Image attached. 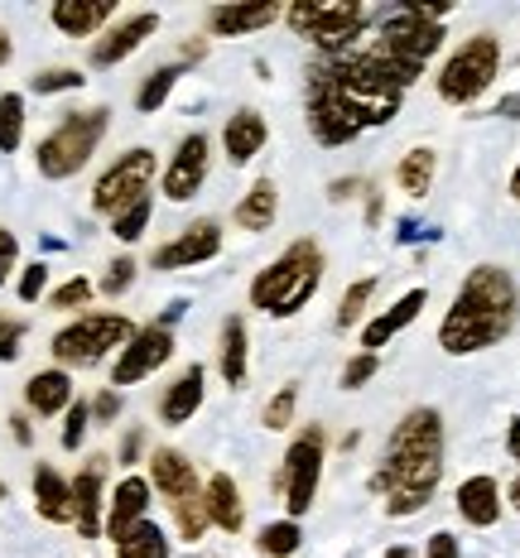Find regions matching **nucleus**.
I'll use <instances>...</instances> for the list:
<instances>
[{"instance_id": "1", "label": "nucleus", "mask_w": 520, "mask_h": 558, "mask_svg": "<svg viewBox=\"0 0 520 558\" xmlns=\"http://www.w3.org/2000/svg\"><path fill=\"white\" fill-rule=\"evenodd\" d=\"M444 458H448V434L444 414L434 404H414L410 414L396 424L386 444V458L372 472V492L386 496V515L404 520L420 515L434 501L438 482H444Z\"/></svg>"}, {"instance_id": "2", "label": "nucleus", "mask_w": 520, "mask_h": 558, "mask_svg": "<svg viewBox=\"0 0 520 558\" xmlns=\"http://www.w3.org/2000/svg\"><path fill=\"white\" fill-rule=\"evenodd\" d=\"M516 318H520V289H516L511 270H501V265H477V270H468V279L458 284L454 308L438 323V347H444L448 356L487 352V347L511 337Z\"/></svg>"}, {"instance_id": "3", "label": "nucleus", "mask_w": 520, "mask_h": 558, "mask_svg": "<svg viewBox=\"0 0 520 558\" xmlns=\"http://www.w3.org/2000/svg\"><path fill=\"white\" fill-rule=\"evenodd\" d=\"M318 284H323V246L299 236L294 246H285L251 279V308L270 313V318H294V313L314 299Z\"/></svg>"}, {"instance_id": "4", "label": "nucleus", "mask_w": 520, "mask_h": 558, "mask_svg": "<svg viewBox=\"0 0 520 558\" xmlns=\"http://www.w3.org/2000/svg\"><path fill=\"white\" fill-rule=\"evenodd\" d=\"M501 77V39L492 34H472L462 39L454 53L444 58L434 77V92L448 101V107H472L477 97H487V87Z\"/></svg>"}, {"instance_id": "5", "label": "nucleus", "mask_w": 520, "mask_h": 558, "mask_svg": "<svg viewBox=\"0 0 520 558\" xmlns=\"http://www.w3.org/2000/svg\"><path fill=\"white\" fill-rule=\"evenodd\" d=\"M454 15V5H390L372 15V25L380 29V49L404 58V63H430L444 49V20Z\"/></svg>"}, {"instance_id": "6", "label": "nucleus", "mask_w": 520, "mask_h": 558, "mask_svg": "<svg viewBox=\"0 0 520 558\" xmlns=\"http://www.w3.org/2000/svg\"><path fill=\"white\" fill-rule=\"evenodd\" d=\"M111 125L107 107H87V111H68L49 135L39 140V173L44 179H73L77 169H87V159L97 155L101 135Z\"/></svg>"}, {"instance_id": "7", "label": "nucleus", "mask_w": 520, "mask_h": 558, "mask_svg": "<svg viewBox=\"0 0 520 558\" xmlns=\"http://www.w3.org/2000/svg\"><path fill=\"white\" fill-rule=\"evenodd\" d=\"M323 462H328V428L323 424H304L294 434V444L285 448V468H280V496L289 520L309 515L318 501V482H323Z\"/></svg>"}, {"instance_id": "8", "label": "nucleus", "mask_w": 520, "mask_h": 558, "mask_svg": "<svg viewBox=\"0 0 520 558\" xmlns=\"http://www.w3.org/2000/svg\"><path fill=\"white\" fill-rule=\"evenodd\" d=\"M285 20H289V29H299L314 49L323 53H347L352 49V39H362L366 29H372V10L366 5H356V0H323V5H289L285 10Z\"/></svg>"}, {"instance_id": "9", "label": "nucleus", "mask_w": 520, "mask_h": 558, "mask_svg": "<svg viewBox=\"0 0 520 558\" xmlns=\"http://www.w3.org/2000/svg\"><path fill=\"white\" fill-rule=\"evenodd\" d=\"M141 332L125 313H83L53 337V356L63 366H97L107 352H121Z\"/></svg>"}, {"instance_id": "10", "label": "nucleus", "mask_w": 520, "mask_h": 558, "mask_svg": "<svg viewBox=\"0 0 520 558\" xmlns=\"http://www.w3.org/2000/svg\"><path fill=\"white\" fill-rule=\"evenodd\" d=\"M155 169H159L155 149H125V155L97 179V189H92V207H97V213H107V217L125 213V207L141 203V197L149 193Z\"/></svg>"}, {"instance_id": "11", "label": "nucleus", "mask_w": 520, "mask_h": 558, "mask_svg": "<svg viewBox=\"0 0 520 558\" xmlns=\"http://www.w3.org/2000/svg\"><path fill=\"white\" fill-rule=\"evenodd\" d=\"M169 356H173V332L159 328V323H149V328H141L121 347V356H116V366H111V386L121 390V386H135V380L155 376Z\"/></svg>"}, {"instance_id": "12", "label": "nucleus", "mask_w": 520, "mask_h": 558, "mask_svg": "<svg viewBox=\"0 0 520 558\" xmlns=\"http://www.w3.org/2000/svg\"><path fill=\"white\" fill-rule=\"evenodd\" d=\"M217 255H222V227L213 217H203V222L183 227L173 241H165V246L149 255V265L155 270H189V265H207Z\"/></svg>"}, {"instance_id": "13", "label": "nucleus", "mask_w": 520, "mask_h": 558, "mask_svg": "<svg viewBox=\"0 0 520 558\" xmlns=\"http://www.w3.org/2000/svg\"><path fill=\"white\" fill-rule=\"evenodd\" d=\"M207 135L193 131L179 140V149H173L169 169H165V197L169 203H189V197H198L203 179H207Z\"/></svg>"}, {"instance_id": "14", "label": "nucleus", "mask_w": 520, "mask_h": 558, "mask_svg": "<svg viewBox=\"0 0 520 558\" xmlns=\"http://www.w3.org/2000/svg\"><path fill=\"white\" fill-rule=\"evenodd\" d=\"M155 29H159V15H155V10H141V15H131V20H121V25H111L97 44H92V68H116L121 58H131L135 49H141V44H145Z\"/></svg>"}, {"instance_id": "15", "label": "nucleus", "mask_w": 520, "mask_h": 558, "mask_svg": "<svg viewBox=\"0 0 520 558\" xmlns=\"http://www.w3.org/2000/svg\"><path fill=\"white\" fill-rule=\"evenodd\" d=\"M101 482H107V458H87V468L73 476V525L83 539L101 534Z\"/></svg>"}, {"instance_id": "16", "label": "nucleus", "mask_w": 520, "mask_h": 558, "mask_svg": "<svg viewBox=\"0 0 520 558\" xmlns=\"http://www.w3.org/2000/svg\"><path fill=\"white\" fill-rule=\"evenodd\" d=\"M424 304H430V289L420 284V289H410V294H400L386 313H376L372 323H362V352H376V347H386L390 337H400L424 313Z\"/></svg>"}, {"instance_id": "17", "label": "nucleus", "mask_w": 520, "mask_h": 558, "mask_svg": "<svg viewBox=\"0 0 520 558\" xmlns=\"http://www.w3.org/2000/svg\"><path fill=\"white\" fill-rule=\"evenodd\" d=\"M275 20H285V10L275 0H246V5H217L207 15V29L217 39H241V34H256L265 25H275Z\"/></svg>"}, {"instance_id": "18", "label": "nucleus", "mask_w": 520, "mask_h": 558, "mask_svg": "<svg viewBox=\"0 0 520 558\" xmlns=\"http://www.w3.org/2000/svg\"><path fill=\"white\" fill-rule=\"evenodd\" d=\"M145 510H149V482H145V476H125V482L111 492V510H107V520H101L107 539L121 544L125 534L145 520Z\"/></svg>"}, {"instance_id": "19", "label": "nucleus", "mask_w": 520, "mask_h": 558, "mask_svg": "<svg viewBox=\"0 0 520 558\" xmlns=\"http://www.w3.org/2000/svg\"><path fill=\"white\" fill-rule=\"evenodd\" d=\"M265 140H270V125H265L261 111L241 107V111L227 116V125H222V149H227L231 165H251V159H256L261 149H265Z\"/></svg>"}, {"instance_id": "20", "label": "nucleus", "mask_w": 520, "mask_h": 558, "mask_svg": "<svg viewBox=\"0 0 520 558\" xmlns=\"http://www.w3.org/2000/svg\"><path fill=\"white\" fill-rule=\"evenodd\" d=\"M149 492H165V501H183V496L203 492L198 486V472H193V462L183 458V452L173 448H159L155 458H149Z\"/></svg>"}, {"instance_id": "21", "label": "nucleus", "mask_w": 520, "mask_h": 558, "mask_svg": "<svg viewBox=\"0 0 520 558\" xmlns=\"http://www.w3.org/2000/svg\"><path fill=\"white\" fill-rule=\"evenodd\" d=\"M458 515L468 520L472 530H492L496 520H501V486H496V476H468V482L458 486Z\"/></svg>"}, {"instance_id": "22", "label": "nucleus", "mask_w": 520, "mask_h": 558, "mask_svg": "<svg viewBox=\"0 0 520 558\" xmlns=\"http://www.w3.org/2000/svg\"><path fill=\"white\" fill-rule=\"evenodd\" d=\"M203 506H207V525H217V530H227V534H241V525H246V501H241V486L231 482L227 472L207 476Z\"/></svg>"}, {"instance_id": "23", "label": "nucleus", "mask_w": 520, "mask_h": 558, "mask_svg": "<svg viewBox=\"0 0 520 558\" xmlns=\"http://www.w3.org/2000/svg\"><path fill=\"white\" fill-rule=\"evenodd\" d=\"M203 380H207V371L203 366H189L165 395H159V418H165L169 428L189 424V418L203 410Z\"/></svg>"}, {"instance_id": "24", "label": "nucleus", "mask_w": 520, "mask_h": 558, "mask_svg": "<svg viewBox=\"0 0 520 558\" xmlns=\"http://www.w3.org/2000/svg\"><path fill=\"white\" fill-rule=\"evenodd\" d=\"M111 15H116V0H58L53 5V25L68 39H92Z\"/></svg>"}, {"instance_id": "25", "label": "nucleus", "mask_w": 520, "mask_h": 558, "mask_svg": "<svg viewBox=\"0 0 520 558\" xmlns=\"http://www.w3.org/2000/svg\"><path fill=\"white\" fill-rule=\"evenodd\" d=\"M34 501H39V515L49 520V525H73V486H68L49 462L34 468Z\"/></svg>"}, {"instance_id": "26", "label": "nucleus", "mask_w": 520, "mask_h": 558, "mask_svg": "<svg viewBox=\"0 0 520 558\" xmlns=\"http://www.w3.org/2000/svg\"><path fill=\"white\" fill-rule=\"evenodd\" d=\"M275 213H280V189H275V179H256L246 189V197L237 203L231 222H237L241 231H270L275 227Z\"/></svg>"}, {"instance_id": "27", "label": "nucleus", "mask_w": 520, "mask_h": 558, "mask_svg": "<svg viewBox=\"0 0 520 558\" xmlns=\"http://www.w3.org/2000/svg\"><path fill=\"white\" fill-rule=\"evenodd\" d=\"M309 131H314V140L323 149H338V145H352L356 140V131H352V121L332 107L323 92H314L309 87Z\"/></svg>"}, {"instance_id": "28", "label": "nucleus", "mask_w": 520, "mask_h": 558, "mask_svg": "<svg viewBox=\"0 0 520 558\" xmlns=\"http://www.w3.org/2000/svg\"><path fill=\"white\" fill-rule=\"evenodd\" d=\"M25 400H29V410L34 414H63L68 404H73V380H68V371L63 366H53V371H39V376H29V386H25Z\"/></svg>"}, {"instance_id": "29", "label": "nucleus", "mask_w": 520, "mask_h": 558, "mask_svg": "<svg viewBox=\"0 0 520 558\" xmlns=\"http://www.w3.org/2000/svg\"><path fill=\"white\" fill-rule=\"evenodd\" d=\"M246 356H251V342H246V318H231L222 323V380L227 386H246Z\"/></svg>"}, {"instance_id": "30", "label": "nucleus", "mask_w": 520, "mask_h": 558, "mask_svg": "<svg viewBox=\"0 0 520 558\" xmlns=\"http://www.w3.org/2000/svg\"><path fill=\"white\" fill-rule=\"evenodd\" d=\"M434 173H438V155L430 145H420V149H410V155L396 165V183H400V193L424 197L434 189Z\"/></svg>"}, {"instance_id": "31", "label": "nucleus", "mask_w": 520, "mask_h": 558, "mask_svg": "<svg viewBox=\"0 0 520 558\" xmlns=\"http://www.w3.org/2000/svg\"><path fill=\"white\" fill-rule=\"evenodd\" d=\"M376 289H380V279L376 275H366V279H352L347 284V294H342V304H338V328L347 332V328H362V318L372 313V299H376Z\"/></svg>"}, {"instance_id": "32", "label": "nucleus", "mask_w": 520, "mask_h": 558, "mask_svg": "<svg viewBox=\"0 0 520 558\" xmlns=\"http://www.w3.org/2000/svg\"><path fill=\"white\" fill-rule=\"evenodd\" d=\"M116 558H169V534L155 525V520H141L121 544H116Z\"/></svg>"}, {"instance_id": "33", "label": "nucleus", "mask_w": 520, "mask_h": 558, "mask_svg": "<svg viewBox=\"0 0 520 558\" xmlns=\"http://www.w3.org/2000/svg\"><path fill=\"white\" fill-rule=\"evenodd\" d=\"M299 544H304V530H299V520H270V525H261L256 534V549L265 558H294Z\"/></svg>"}, {"instance_id": "34", "label": "nucleus", "mask_w": 520, "mask_h": 558, "mask_svg": "<svg viewBox=\"0 0 520 558\" xmlns=\"http://www.w3.org/2000/svg\"><path fill=\"white\" fill-rule=\"evenodd\" d=\"M179 77H183V63H165V68H155V73L141 83V92H135V107H141L145 116L149 111H159L169 101V92L179 87Z\"/></svg>"}, {"instance_id": "35", "label": "nucleus", "mask_w": 520, "mask_h": 558, "mask_svg": "<svg viewBox=\"0 0 520 558\" xmlns=\"http://www.w3.org/2000/svg\"><path fill=\"white\" fill-rule=\"evenodd\" d=\"M20 140H25V97L0 92V155H15Z\"/></svg>"}, {"instance_id": "36", "label": "nucleus", "mask_w": 520, "mask_h": 558, "mask_svg": "<svg viewBox=\"0 0 520 558\" xmlns=\"http://www.w3.org/2000/svg\"><path fill=\"white\" fill-rule=\"evenodd\" d=\"M294 410H299V386L289 380V386H280L265 400V410H261V424L270 428V434H285L289 424H294Z\"/></svg>"}, {"instance_id": "37", "label": "nucleus", "mask_w": 520, "mask_h": 558, "mask_svg": "<svg viewBox=\"0 0 520 558\" xmlns=\"http://www.w3.org/2000/svg\"><path fill=\"white\" fill-rule=\"evenodd\" d=\"M173 520H179V539L183 544H198L203 530H207V506H203V492L183 496V501H173Z\"/></svg>"}, {"instance_id": "38", "label": "nucleus", "mask_w": 520, "mask_h": 558, "mask_svg": "<svg viewBox=\"0 0 520 558\" xmlns=\"http://www.w3.org/2000/svg\"><path fill=\"white\" fill-rule=\"evenodd\" d=\"M149 213H155V197H141V203H131L125 207V213H116L111 217V236L116 241H125V246H131V241H141L145 236V227H149Z\"/></svg>"}, {"instance_id": "39", "label": "nucleus", "mask_w": 520, "mask_h": 558, "mask_svg": "<svg viewBox=\"0 0 520 558\" xmlns=\"http://www.w3.org/2000/svg\"><path fill=\"white\" fill-rule=\"evenodd\" d=\"M376 371H380V356H376V352H356V356H347L338 386H342V390H362V386H372Z\"/></svg>"}, {"instance_id": "40", "label": "nucleus", "mask_w": 520, "mask_h": 558, "mask_svg": "<svg viewBox=\"0 0 520 558\" xmlns=\"http://www.w3.org/2000/svg\"><path fill=\"white\" fill-rule=\"evenodd\" d=\"M92 294H97V284L77 275V279H68V284L53 289V294H49V308H87Z\"/></svg>"}, {"instance_id": "41", "label": "nucleus", "mask_w": 520, "mask_h": 558, "mask_svg": "<svg viewBox=\"0 0 520 558\" xmlns=\"http://www.w3.org/2000/svg\"><path fill=\"white\" fill-rule=\"evenodd\" d=\"M83 83H87V77L77 73V68H44V73L34 77L29 87H34V92H44V97H49V92H77Z\"/></svg>"}, {"instance_id": "42", "label": "nucleus", "mask_w": 520, "mask_h": 558, "mask_svg": "<svg viewBox=\"0 0 520 558\" xmlns=\"http://www.w3.org/2000/svg\"><path fill=\"white\" fill-rule=\"evenodd\" d=\"M87 424H92V404H87V400H73V404H68V424H63V448H68V452L83 448Z\"/></svg>"}, {"instance_id": "43", "label": "nucleus", "mask_w": 520, "mask_h": 558, "mask_svg": "<svg viewBox=\"0 0 520 558\" xmlns=\"http://www.w3.org/2000/svg\"><path fill=\"white\" fill-rule=\"evenodd\" d=\"M135 270H141V265L131 260V255H116V260L107 265V279H101V294H125V289L135 284Z\"/></svg>"}, {"instance_id": "44", "label": "nucleus", "mask_w": 520, "mask_h": 558, "mask_svg": "<svg viewBox=\"0 0 520 558\" xmlns=\"http://www.w3.org/2000/svg\"><path fill=\"white\" fill-rule=\"evenodd\" d=\"M20 337H25V323L0 318V362H15L20 356Z\"/></svg>"}, {"instance_id": "45", "label": "nucleus", "mask_w": 520, "mask_h": 558, "mask_svg": "<svg viewBox=\"0 0 520 558\" xmlns=\"http://www.w3.org/2000/svg\"><path fill=\"white\" fill-rule=\"evenodd\" d=\"M44 279H49V265H25V275H20V299L25 304H34L44 294Z\"/></svg>"}, {"instance_id": "46", "label": "nucleus", "mask_w": 520, "mask_h": 558, "mask_svg": "<svg viewBox=\"0 0 520 558\" xmlns=\"http://www.w3.org/2000/svg\"><path fill=\"white\" fill-rule=\"evenodd\" d=\"M15 260H20V241H15V231L0 227V284L10 279V270H15Z\"/></svg>"}, {"instance_id": "47", "label": "nucleus", "mask_w": 520, "mask_h": 558, "mask_svg": "<svg viewBox=\"0 0 520 558\" xmlns=\"http://www.w3.org/2000/svg\"><path fill=\"white\" fill-rule=\"evenodd\" d=\"M116 414H121V390H101L97 400H92V418H101V424H111Z\"/></svg>"}, {"instance_id": "48", "label": "nucleus", "mask_w": 520, "mask_h": 558, "mask_svg": "<svg viewBox=\"0 0 520 558\" xmlns=\"http://www.w3.org/2000/svg\"><path fill=\"white\" fill-rule=\"evenodd\" d=\"M424 558H462V549H458L454 534L438 530V534H430V549H424Z\"/></svg>"}, {"instance_id": "49", "label": "nucleus", "mask_w": 520, "mask_h": 558, "mask_svg": "<svg viewBox=\"0 0 520 558\" xmlns=\"http://www.w3.org/2000/svg\"><path fill=\"white\" fill-rule=\"evenodd\" d=\"M356 193H372V183H366V179H338V183H328L332 203H347V197H356Z\"/></svg>"}, {"instance_id": "50", "label": "nucleus", "mask_w": 520, "mask_h": 558, "mask_svg": "<svg viewBox=\"0 0 520 558\" xmlns=\"http://www.w3.org/2000/svg\"><path fill=\"white\" fill-rule=\"evenodd\" d=\"M141 448H145V434H141V428H131V434H125V444H121V462H125V468L141 458Z\"/></svg>"}, {"instance_id": "51", "label": "nucleus", "mask_w": 520, "mask_h": 558, "mask_svg": "<svg viewBox=\"0 0 520 558\" xmlns=\"http://www.w3.org/2000/svg\"><path fill=\"white\" fill-rule=\"evenodd\" d=\"M506 452H511V458L520 462V414L511 418V428H506Z\"/></svg>"}, {"instance_id": "52", "label": "nucleus", "mask_w": 520, "mask_h": 558, "mask_svg": "<svg viewBox=\"0 0 520 558\" xmlns=\"http://www.w3.org/2000/svg\"><path fill=\"white\" fill-rule=\"evenodd\" d=\"M10 428H15V438H20V444H34V428L25 424V414H15V418H10Z\"/></svg>"}, {"instance_id": "53", "label": "nucleus", "mask_w": 520, "mask_h": 558, "mask_svg": "<svg viewBox=\"0 0 520 558\" xmlns=\"http://www.w3.org/2000/svg\"><path fill=\"white\" fill-rule=\"evenodd\" d=\"M492 116H506V121H520V97H506L501 107H496Z\"/></svg>"}, {"instance_id": "54", "label": "nucleus", "mask_w": 520, "mask_h": 558, "mask_svg": "<svg viewBox=\"0 0 520 558\" xmlns=\"http://www.w3.org/2000/svg\"><path fill=\"white\" fill-rule=\"evenodd\" d=\"M10 58H15V44H10V34H5V29H0V68H5V63H10Z\"/></svg>"}, {"instance_id": "55", "label": "nucleus", "mask_w": 520, "mask_h": 558, "mask_svg": "<svg viewBox=\"0 0 520 558\" xmlns=\"http://www.w3.org/2000/svg\"><path fill=\"white\" fill-rule=\"evenodd\" d=\"M380 558H420V554H414V549H404V544H390V549L380 554Z\"/></svg>"}, {"instance_id": "56", "label": "nucleus", "mask_w": 520, "mask_h": 558, "mask_svg": "<svg viewBox=\"0 0 520 558\" xmlns=\"http://www.w3.org/2000/svg\"><path fill=\"white\" fill-rule=\"evenodd\" d=\"M506 501H511V506L520 510V476H516V482H511V492H506Z\"/></svg>"}, {"instance_id": "57", "label": "nucleus", "mask_w": 520, "mask_h": 558, "mask_svg": "<svg viewBox=\"0 0 520 558\" xmlns=\"http://www.w3.org/2000/svg\"><path fill=\"white\" fill-rule=\"evenodd\" d=\"M511 197L520 203V165H516V173H511Z\"/></svg>"}]
</instances>
